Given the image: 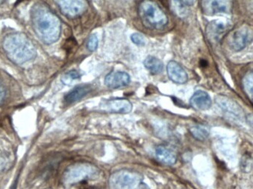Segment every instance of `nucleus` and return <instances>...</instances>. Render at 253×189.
<instances>
[{"instance_id": "f257e3e1", "label": "nucleus", "mask_w": 253, "mask_h": 189, "mask_svg": "<svg viewBox=\"0 0 253 189\" xmlns=\"http://www.w3.org/2000/svg\"><path fill=\"white\" fill-rule=\"evenodd\" d=\"M32 23L39 38L46 44L56 42L60 37L62 25L58 16L42 4L34 6Z\"/></svg>"}, {"instance_id": "f03ea898", "label": "nucleus", "mask_w": 253, "mask_h": 189, "mask_svg": "<svg viewBox=\"0 0 253 189\" xmlns=\"http://www.w3.org/2000/svg\"><path fill=\"white\" fill-rule=\"evenodd\" d=\"M2 46L8 59L19 65L28 62L36 56L34 44L23 34L7 36L3 41Z\"/></svg>"}, {"instance_id": "7ed1b4c3", "label": "nucleus", "mask_w": 253, "mask_h": 189, "mask_svg": "<svg viewBox=\"0 0 253 189\" xmlns=\"http://www.w3.org/2000/svg\"><path fill=\"white\" fill-rule=\"evenodd\" d=\"M138 14L144 25L153 29H162L168 24L166 13L152 0H144L140 3Z\"/></svg>"}, {"instance_id": "20e7f679", "label": "nucleus", "mask_w": 253, "mask_h": 189, "mask_svg": "<svg viewBox=\"0 0 253 189\" xmlns=\"http://www.w3.org/2000/svg\"><path fill=\"white\" fill-rule=\"evenodd\" d=\"M142 178L133 172L119 171L111 175L109 180L111 189H141Z\"/></svg>"}, {"instance_id": "39448f33", "label": "nucleus", "mask_w": 253, "mask_h": 189, "mask_svg": "<svg viewBox=\"0 0 253 189\" xmlns=\"http://www.w3.org/2000/svg\"><path fill=\"white\" fill-rule=\"evenodd\" d=\"M98 170L90 164H78L71 166L64 175V183L66 185H75L79 183L91 179L97 175Z\"/></svg>"}, {"instance_id": "423d86ee", "label": "nucleus", "mask_w": 253, "mask_h": 189, "mask_svg": "<svg viewBox=\"0 0 253 189\" xmlns=\"http://www.w3.org/2000/svg\"><path fill=\"white\" fill-rule=\"evenodd\" d=\"M253 41V29L250 27H242L229 37L228 45L235 52L242 51Z\"/></svg>"}, {"instance_id": "0eeeda50", "label": "nucleus", "mask_w": 253, "mask_h": 189, "mask_svg": "<svg viewBox=\"0 0 253 189\" xmlns=\"http://www.w3.org/2000/svg\"><path fill=\"white\" fill-rule=\"evenodd\" d=\"M61 11L70 18L80 16L87 8L86 0H55Z\"/></svg>"}, {"instance_id": "6e6552de", "label": "nucleus", "mask_w": 253, "mask_h": 189, "mask_svg": "<svg viewBox=\"0 0 253 189\" xmlns=\"http://www.w3.org/2000/svg\"><path fill=\"white\" fill-rule=\"evenodd\" d=\"M202 7L208 16L228 13L231 9V0H202Z\"/></svg>"}, {"instance_id": "1a4fd4ad", "label": "nucleus", "mask_w": 253, "mask_h": 189, "mask_svg": "<svg viewBox=\"0 0 253 189\" xmlns=\"http://www.w3.org/2000/svg\"><path fill=\"white\" fill-rule=\"evenodd\" d=\"M216 101L227 117L236 121L243 120V111L234 101L224 96L218 97Z\"/></svg>"}, {"instance_id": "9d476101", "label": "nucleus", "mask_w": 253, "mask_h": 189, "mask_svg": "<svg viewBox=\"0 0 253 189\" xmlns=\"http://www.w3.org/2000/svg\"><path fill=\"white\" fill-rule=\"evenodd\" d=\"M101 108L109 113L126 114L132 111V104L128 100L116 98V99L104 101L101 104Z\"/></svg>"}, {"instance_id": "9b49d317", "label": "nucleus", "mask_w": 253, "mask_h": 189, "mask_svg": "<svg viewBox=\"0 0 253 189\" xmlns=\"http://www.w3.org/2000/svg\"><path fill=\"white\" fill-rule=\"evenodd\" d=\"M168 77L175 84H185L188 80V76L185 70L175 61H170L167 66Z\"/></svg>"}, {"instance_id": "f8f14e48", "label": "nucleus", "mask_w": 253, "mask_h": 189, "mask_svg": "<svg viewBox=\"0 0 253 189\" xmlns=\"http://www.w3.org/2000/svg\"><path fill=\"white\" fill-rule=\"evenodd\" d=\"M230 24L222 20H215L211 22L207 28V34L210 39L218 41L229 31Z\"/></svg>"}, {"instance_id": "ddd939ff", "label": "nucleus", "mask_w": 253, "mask_h": 189, "mask_svg": "<svg viewBox=\"0 0 253 189\" xmlns=\"http://www.w3.org/2000/svg\"><path fill=\"white\" fill-rule=\"evenodd\" d=\"M130 82V76L126 72H112L106 76L105 84L108 88L117 89L126 87Z\"/></svg>"}, {"instance_id": "4468645a", "label": "nucleus", "mask_w": 253, "mask_h": 189, "mask_svg": "<svg viewBox=\"0 0 253 189\" xmlns=\"http://www.w3.org/2000/svg\"><path fill=\"white\" fill-rule=\"evenodd\" d=\"M190 104L196 110L204 111L211 108L212 106V100L208 93L199 90L196 91L190 98Z\"/></svg>"}, {"instance_id": "2eb2a0df", "label": "nucleus", "mask_w": 253, "mask_h": 189, "mask_svg": "<svg viewBox=\"0 0 253 189\" xmlns=\"http://www.w3.org/2000/svg\"><path fill=\"white\" fill-rule=\"evenodd\" d=\"M90 91H91V86L89 84L77 86L65 95V101L68 104L77 102L90 93Z\"/></svg>"}, {"instance_id": "dca6fc26", "label": "nucleus", "mask_w": 253, "mask_h": 189, "mask_svg": "<svg viewBox=\"0 0 253 189\" xmlns=\"http://www.w3.org/2000/svg\"><path fill=\"white\" fill-rule=\"evenodd\" d=\"M156 156L159 161L164 164L173 165L177 157L174 151L165 146H159L156 149Z\"/></svg>"}, {"instance_id": "f3484780", "label": "nucleus", "mask_w": 253, "mask_h": 189, "mask_svg": "<svg viewBox=\"0 0 253 189\" xmlns=\"http://www.w3.org/2000/svg\"><path fill=\"white\" fill-rule=\"evenodd\" d=\"M144 65L151 74L157 75L163 71L164 65L162 61L155 56H149L144 59Z\"/></svg>"}, {"instance_id": "a211bd4d", "label": "nucleus", "mask_w": 253, "mask_h": 189, "mask_svg": "<svg viewBox=\"0 0 253 189\" xmlns=\"http://www.w3.org/2000/svg\"><path fill=\"white\" fill-rule=\"evenodd\" d=\"M190 132H191L193 138H196L198 141H205L209 136V132L206 128L203 127V126H193L190 129Z\"/></svg>"}, {"instance_id": "6ab92c4d", "label": "nucleus", "mask_w": 253, "mask_h": 189, "mask_svg": "<svg viewBox=\"0 0 253 189\" xmlns=\"http://www.w3.org/2000/svg\"><path fill=\"white\" fill-rule=\"evenodd\" d=\"M81 74L77 71H71L64 74L61 78V81H62L65 85H71L73 83L78 81L81 78Z\"/></svg>"}, {"instance_id": "aec40b11", "label": "nucleus", "mask_w": 253, "mask_h": 189, "mask_svg": "<svg viewBox=\"0 0 253 189\" xmlns=\"http://www.w3.org/2000/svg\"><path fill=\"white\" fill-rule=\"evenodd\" d=\"M243 85L247 94L253 101V71L246 74L244 78Z\"/></svg>"}, {"instance_id": "412c9836", "label": "nucleus", "mask_w": 253, "mask_h": 189, "mask_svg": "<svg viewBox=\"0 0 253 189\" xmlns=\"http://www.w3.org/2000/svg\"><path fill=\"white\" fill-rule=\"evenodd\" d=\"M130 39L132 43L137 46H144L146 44V41H147L145 37L142 34H138V33L132 34L131 35Z\"/></svg>"}, {"instance_id": "4be33fe9", "label": "nucleus", "mask_w": 253, "mask_h": 189, "mask_svg": "<svg viewBox=\"0 0 253 189\" xmlns=\"http://www.w3.org/2000/svg\"><path fill=\"white\" fill-rule=\"evenodd\" d=\"M99 45V39L97 36L93 34L89 37L87 42V47L90 52L95 51Z\"/></svg>"}, {"instance_id": "5701e85b", "label": "nucleus", "mask_w": 253, "mask_h": 189, "mask_svg": "<svg viewBox=\"0 0 253 189\" xmlns=\"http://www.w3.org/2000/svg\"><path fill=\"white\" fill-rule=\"evenodd\" d=\"M4 98H5V90L4 87L0 84V104L4 101Z\"/></svg>"}, {"instance_id": "b1692460", "label": "nucleus", "mask_w": 253, "mask_h": 189, "mask_svg": "<svg viewBox=\"0 0 253 189\" xmlns=\"http://www.w3.org/2000/svg\"><path fill=\"white\" fill-rule=\"evenodd\" d=\"M179 1L185 5L191 6L195 4L196 0H179Z\"/></svg>"}, {"instance_id": "393cba45", "label": "nucleus", "mask_w": 253, "mask_h": 189, "mask_svg": "<svg viewBox=\"0 0 253 189\" xmlns=\"http://www.w3.org/2000/svg\"><path fill=\"white\" fill-rule=\"evenodd\" d=\"M248 123L253 129V114H250L248 117Z\"/></svg>"}, {"instance_id": "a878e982", "label": "nucleus", "mask_w": 253, "mask_h": 189, "mask_svg": "<svg viewBox=\"0 0 253 189\" xmlns=\"http://www.w3.org/2000/svg\"><path fill=\"white\" fill-rule=\"evenodd\" d=\"M3 1V0H0V4H1V1Z\"/></svg>"}]
</instances>
